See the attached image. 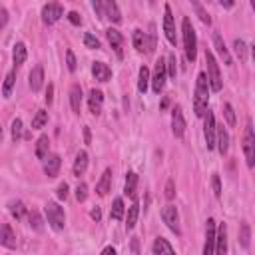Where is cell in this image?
<instances>
[{"instance_id": "cell-14", "label": "cell", "mask_w": 255, "mask_h": 255, "mask_svg": "<svg viewBox=\"0 0 255 255\" xmlns=\"http://www.w3.org/2000/svg\"><path fill=\"white\" fill-rule=\"evenodd\" d=\"M215 255H227V227H225V223L215 227Z\"/></svg>"}, {"instance_id": "cell-30", "label": "cell", "mask_w": 255, "mask_h": 255, "mask_svg": "<svg viewBox=\"0 0 255 255\" xmlns=\"http://www.w3.org/2000/svg\"><path fill=\"white\" fill-rule=\"evenodd\" d=\"M133 48L137 52H147V42H145V34L141 30H133Z\"/></svg>"}, {"instance_id": "cell-46", "label": "cell", "mask_w": 255, "mask_h": 255, "mask_svg": "<svg viewBox=\"0 0 255 255\" xmlns=\"http://www.w3.org/2000/svg\"><path fill=\"white\" fill-rule=\"evenodd\" d=\"M86 197H88V185L86 183H80L76 187V199L78 201H86Z\"/></svg>"}, {"instance_id": "cell-31", "label": "cell", "mask_w": 255, "mask_h": 255, "mask_svg": "<svg viewBox=\"0 0 255 255\" xmlns=\"http://www.w3.org/2000/svg\"><path fill=\"white\" fill-rule=\"evenodd\" d=\"M137 215H139V205H137V201H133L131 207L128 209V219H126V227H128V229H133V227H135Z\"/></svg>"}, {"instance_id": "cell-34", "label": "cell", "mask_w": 255, "mask_h": 255, "mask_svg": "<svg viewBox=\"0 0 255 255\" xmlns=\"http://www.w3.org/2000/svg\"><path fill=\"white\" fill-rule=\"evenodd\" d=\"M110 217L120 221L124 217V199L122 197H116L114 199V205H112V211H110Z\"/></svg>"}, {"instance_id": "cell-4", "label": "cell", "mask_w": 255, "mask_h": 255, "mask_svg": "<svg viewBox=\"0 0 255 255\" xmlns=\"http://www.w3.org/2000/svg\"><path fill=\"white\" fill-rule=\"evenodd\" d=\"M44 211H46V217H48L50 227L56 229V231H62L64 225H66V213H64V209L56 201H48L44 205Z\"/></svg>"}, {"instance_id": "cell-57", "label": "cell", "mask_w": 255, "mask_h": 255, "mask_svg": "<svg viewBox=\"0 0 255 255\" xmlns=\"http://www.w3.org/2000/svg\"><path fill=\"white\" fill-rule=\"evenodd\" d=\"M0 141H2V126H0Z\"/></svg>"}, {"instance_id": "cell-26", "label": "cell", "mask_w": 255, "mask_h": 255, "mask_svg": "<svg viewBox=\"0 0 255 255\" xmlns=\"http://www.w3.org/2000/svg\"><path fill=\"white\" fill-rule=\"evenodd\" d=\"M12 60H14V66H22V64L26 62V44H24V42H16V44H14Z\"/></svg>"}, {"instance_id": "cell-17", "label": "cell", "mask_w": 255, "mask_h": 255, "mask_svg": "<svg viewBox=\"0 0 255 255\" xmlns=\"http://www.w3.org/2000/svg\"><path fill=\"white\" fill-rule=\"evenodd\" d=\"M60 165H62V159L58 153H52V155H46L44 159V173L48 177H56L58 171H60Z\"/></svg>"}, {"instance_id": "cell-21", "label": "cell", "mask_w": 255, "mask_h": 255, "mask_svg": "<svg viewBox=\"0 0 255 255\" xmlns=\"http://www.w3.org/2000/svg\"><path fill=\"white\" fill-rule=\"evenodd\" d=\"M28 82H30L32 92H38V90L42 88V84H44V68H42V66L32 68V72H30V76H28Z\"/></svg>"}, {"instance_id": "cell-44", "label": "cell", "mask_w": 255, "mask_h": 255, "mask_svg": "<svg viewBox=\"0 0 255 255\" xmlns=\"http://www.w3.org/2000/svg\"><path fill=\"white\" fill-rule=\"evenodd\" d=\"M223 114H225V120H227V124L233 128V126H235V112H233L231 104H225V106H223Z\"/></svg>"}, {"instance_id": "cell-8", "label": "cell", "mask_w": 255, "mask_h": 255, "mask_svg": "<svg viewBox=\"0 0 255 255\" xmlns=\"http://www.w3.org/2000/svg\"><path fill=\"white\" fill-rule=\"evenodd\" d=\"M62 16H64V8L58 2H50V4H46L42 8V22L48 24V26L54 24V22H58Z\"/></svg>"}, {"instance_id": "cell-41", "label": "cell", "mask_w": 255, "mask_h": 255, "mask_svg": "<svg viewBox=\"0 0 255 255\" xmlns=\"http://www.w3.org/2000/svg\"><path fill=\"white\" fill-rule=\"evenodd\" d=\"M30 227L32 229H36V231H42V227H44V221H42V217L38 215V211H30Z\"/></svg>"}, {"instance_id": "cell-27", "label": "cell", "mask_w": 255, "mask_h": 255, "mask_svg": "<svg viewBox=\"0 0 255 255\" xmlns=\"http://www.w3.org/2000/svg\"><path fill=\"white\" fill-rule=\"evenodd\" d=\"M70 104H72V110L76 114H80V108H82V88L78 84H74L72 90H70Z\"/></svg>"}, {"instance_id": "cell-24", "label": "cell", "mask_w": 255, "mask_h": 255, "mask_svg": "<svg viewBox=\"0 0 255 255\" xmlns=\"http://www.w3.org/2000/svg\"><path fill=\"white\" fill-rule=\"evenodd\" d=\"M153 255H175V251H173V247L167 243V239L157 237V239L153 241Z\"/></svg>"}, {"instance_id": "cell-43", "label": "cell", "mask_w": 255, "mask_h": 255, "mask_svg": "<svg viewBox=\"0 0 255 255\" xmlns=\"http://www.w3.org/2000/svg\"><path fill=\"white\" fill-rule=\"evenodd\" d=\"M84 44H86V48H92V50H98L100 48V40L94 36V34H84Z\"/></svg>"}, {"instance_id": "cell-15", "label": "cell", "mask_w": 255, "mask_h": 255, "mask_svg": "<svg viewBox=\"0 0 255 255\" xmlns=\"http://www.w3.org/2000/svg\"><path fill=\"white\" fill-rule=\"evenodd\" d=\"M106 36H108V40H110V46L114 48V52H116V56L118 58H124V36L116 30V28H110V30H106Z\"/></svg>"}, {"instance_id": "cell-10", "label": "cell", "mask_w": 255, "mask_h": 255, "mask_svg": "<svg viewBox=\"0 0 255 255\" xmlns=\"http://www.w3.org/2000/svg\"><path fill=\"white\" fill-rule=\"evenodd\" d=\"M215 116L213 112L207 110L205 114V126H203V133H205V143H207V149H213L215 147Z\"/></svg>"}, {"instance_id": "cell-6", "label": "cell", "mask_w": 255, "mask_h": 255, "mask_svg": "<svg viewBox=\"0 0 255 255\" xmlns=\"http://www.w3.org/2000/svg\"><path fill=\"white\" fill-rule=\"evenodd\" d=\"M94 10L100 14V16H106L110 18L114 24H120L122 22V14H120V8L116 2H94Z\"/></svg>"}, {"instance_id": "cell-56", "label": "cell", "mask_w": 255, "mask_h": 255, "mask_svg": "<svg viewBox=\"0 0 255 255\" xmlns=\"http://www.w3.org/2000/svg\"><path fill=\"white\" fill-rule=\"evenodd\" d=\"M221 6H225V8H231V6H233V2H221Z\"/></svg>"}, {"instance_id": "cell-7", "label": "cell", "mask_w": 255, "mask_h": 255, "mask_svg": "<svg viewBox=\"0 0 255 255\" xmlns=\"http://www.w3.org/2000/svg\"><path fill=\"white\" fill-rule=\"evenodd\" d=\"M165 76H167V72H165V60H157L155 62V66H153V76H151V90L155 92V94H159L161 90H163V86H165Z\"/></svg>"}, {"instance_id": "cell-47", "label": "cell", "mask_w": 255, "mask_h": 255, "mask_svg": "<svg viewBox=\"0 0 255 255\" xmlns=\"http://www.w3.org/2000/svg\"><path fill=\"white\" fill-rule=\"evenodd\" d=\"M211 185H213V193H215V197H221V183H219V175H217V173H213V177H211Z\"/></svg>"}, {"instance_id": "cell-50", "label": "cell", "mask_w": 255, "mask_h": 255, "mask_svg": "<svg viewBox=\"0 0 255 255\" xmlns=\"http://www.w3.org/2000/svg\"><path fill=\"white\" fill-rule=\"evenodd\" d=\"M68 20H70L72 24H76V26L82 24V16H80L78 12H70V14H68Z\"/></svg>"}, {"instance_id": "cell-38", "label": "cell", "mask_w": 255, "mask_h": 255, "mask_svg": "<svg viewBox=\"0 0 255 255\" xmlns=\"http://www.w3.org/2000/svg\"><path fill=\"white\" fill-rule=\"evenodd\" d=\"M249 239H251V229H249V223H241V231H239V241H241V247H249Z\"/></svg>"}, {"instance_id": "cell-20", "label": "cell", "mask_w": 255, "mask_h": 255, "mask_svg": "<svg viewBox=\"0 0 255 255\" xmlns=\"http://www.w3.org/2000/svg\"><path fill=\"white\" fill-rule=\"evenodd\" d=\"M92 76L98 80V82H108L112 78V70L104 64V62H94L92 64Z\"/></svg>"}, {"instance_id": "cell-29", "label": "cell", "mask_w": 255, "mask_h": 255, "mask_svg": "<svg viewBox=\"0 0 255 255\" xmlns=\"http://www.w3.org/2000/svg\"><path fill=\"white\" fill-rule=\"evenodd\" d=\"M135 187H137V173H133V171H129L128 173V177H126V195H129V197H133L135 199Z\"/></svg>"}, {"instance_id": "cell-48", "label": "cell", "mask_w": 255, "mask_h": 255, "mask_svg": "<svg viewBox=\"0 0 255 255\" xmlns=\"http://www.w3.org/2000/svg\"><path fill=\"white\" fill-rule=\"evenodd\" d=\"M173 195H175V187H173V179H169L165 183V197L167 199H173Z\"/></svg>"}, {"instance_id": "cell-54", "label": "cell", "mask_w": 255, "mask_h": 255, "mask_svg": "<svg viewBox=\"0 0 255 255\" xmlns=\"http://www.w3.org/2000/svg\"><path fill=\"white\" fill-rule=\"evenodd\" d=\"M100 255H116V249H114V247H106Z\"/></svg>"}, {"instance_id": "cell-42", "label": "cell", "mask_w": 255, "mask_h": 255, "mask_svg": "<svg viewBox=\"0 0 255 255\" xmlns=\"http://www.w3.org/2000/svg\"><path fill=\"white\" fill-rule=\"evenodd\" d=\"M20 137H22V120L16 118V120H12V139L18 141Z\"/></svg>"}, {"instance_id": "cell-11", "label": "cell", "mask_w": 255, "mask_h": 255, "mask_svg": "<svg viewBox=\"0 0 255 255\" xmlns=\"http://www.w3.org/2000/svg\"><path fill=\"white\" fill-rule=\"evenodd\" d=\"M161 219H163V223H165L173 233H179V215H177L175 205H165V207L161 209Z\"/></svg>"}, {"instance_id": "cell-55", "label": "cell", "mask_w": 255, "mask_h": 255, "mask_svg": "<svg viewBox=\"0 0 255 255\" xmlns=\"http://www.w3.org/2000/svg\"><path fill=\"white\" fill-rule=\"evenodd\" d=\"M84 141H86V143H90V128H88V126L84 128Z\"/></svg>"}, {"instance_id": "cell-37", "label": "cell", "mask_w": 255, "mask_h": 255, "mask_svg": "<svg viewBox=\"0 0 255 255\" xmlns=\"http://www.w3.org/2000/svg\"><path fill=\"white\" fill-rule=\"evenodd\" d=\"M233 48H235V54H237L239 62H245L247 60V46H245V42L239 40V38H235L233 40Z\"/></svg>"}, {"instance_id": "cell-32", "label": "cell", "mask_w": 255, "mask_h": 255, "mask_svg": "<svg viewBox=\"0 0 255 255\" xmlns=\"http://www.w3.org/2000/svg\"><path fill=\"white\" fill-rule=\"evenodd\" d=\"M14 82H16V70H12V72L6 74V80H4V86H2V96L4 98H10L12 88H14Z\"/></svg>"}, {"instance_id": "cell-19", "label": "cell", "mask_w": 255, "mask_h": 255, "mask_svg": "<svg viewBox=\"0 0 255 255\" xmlns=\"http://www.w3.org/2000/svg\"><path fill=\"white\" fill-rule=\"evenodd\" d=\"M0 243L8 249H14L16 247V233L12 231V227L8 223H2L0 225Z\"/></svg>"}, {"instance_id": "cell-51", "label": "cell", "mask_w": 255, "mask_h": 255, "mask_svg": "<svg viewBox=\"0 0 255 255\" xmlns=\"http://www.w3.org/2000/svg\"><path fill=\"white\" fill-rule=\"evenodd\" d=\"M52 100H54V86H52V84H48V90H46V104L50 106V104H52Z\"/></svg>"}, {"instance_id": "cell-9", "label": "cell", "mask_w": 255, "mask_h": 255, "mask_svg": "<svg viewBox=\"0 0 255 255\" xmlns=\"http://www.w3.org/2000/svg\"><path fill=\"white\" fill-rule=\"evenodd\" d=\"M163 32H165V38L171 46H175L177 42V36H175V22H173V14H171V8L169 4L163 6Z\"/></svg>"}, {"instance_id": "cell-12", "label": "cell", "mask_w": 255, "mask_h": 255, "mask_svg": "<svg viewBox=\"0 0 255 255\" xmlns=\"http://www.w3.org/2000/svg\"><path fill=\"white\" fill-rule=\"evenodd\" d=\"M171 131H173L175 137H181L183 131H185V118H183L181 106H175L171 110Z\"/></svg>"}, {"instance_id": "cell-36", "label": "cell", "mask_w": 255, "mask_h": 255, "mask_svg": "<svg viewBox=\"0 0 255 255\" xmlns=\"http://www.w3.org/2000/svg\"><path fill=\"white\" fill-rule=\"evenodd\" d=\"M8 209H10L12 217H16V219H22L26 215V207H24L22 201H10L8 203Z\"/></svg>"}, {"instance_id": "cell-53", "label": "cell", "mask_w": 255, "mask_h": 255, "mask_svg": "<svg viewBox=\"0 0 255 255\" xmlns=\"http://www.w3.org/2000/svg\"><path fill=\"white\" fill-rule=\"evenodd\" d=\"M90 215H92V219L100 221V217H102V211H100V207H94V209L90 211Z\"/></svg>"}, {"instance_id": "cell-18", "label": "cell", "mask_w": 255, "mask_h": 255, "mask_svg": "<svg viewBox=\"0 0 255 255\" xmlns=\"http://www.w3.org/2000/svg\"><path fill=\"white\" fill-rule=\"evenodd\" d=\"M88 106H90V112L94 116H100L102 114V106H104V94L100 90H92L90 96H88Z\"/></svg>"}, {"instance_id": "cell-3", "label": "cell", "mask_w": 255, "mask_h": 255, "mask_svg": "<svg viewBox=\"0 0 255 255\" xmlns=\"http://www.w3.org/2000/svg\"><path fill=\"white\" fill-rule=\"evenodd\" d=\"M205 64H207V84L213 92H219L223 88V82H221V74H219V64L213 56L211 50H205Z\"/></svg>"}, {"instance_id": "cell-22", "label": "cell", "mask_w": 255, "mask_h": 255, "mask_svg": "<svg viewBox=\"0 0 255 255\" xmlns=\"http://www.w3.org/2000/svg\"><path fill=\"white\" fill-rule=\"evenodd\" d=\"M215 145H217L221 155L227 153V149H229V133L223 128H215Z\"/></svg>"}, {"instance_id": "cell-5", "label": "cell", "mask_w": 255, "mask_h": 255, "mask_svg": "<svg viewBox=\"0 0 255 255\" xmlns=\"http://www.w3.org/2000/svg\"><path fill=\"white\" fill-rule=\"evenodd\" d=\"M243 153H245L247 165L253 167V165H255V135H253V126H251V122L245 126V133H243Z\"/></svg>"}, {"instance_id": "cell-23", "label": "cell", "mask_w": 255, "mask_h": 255, "mask_svg": "<svg viewBox=\"0 0 255 255\" xmlns=\"http://www.w3.org/2000/svg\"><path fill=\"white\" fill-rule=\"evenodd\" d=\"M112 189V169L108 167L104 173H102V177H100V181H98V185H96V191H98V195H108V191Z\"/></svg>"}, {"instance_id": "cell-39", "label": "cell", "mask_w": 255, "mask_h": 255, "mask_svg": "<svg viewBox=\"0 0 255 255\" xmlns=\"http://www.w3.org/2000/svg\"><path fill=\"white\" fill-rule=\"evenodd\" d=\"M191 6H193V10L197 12V16H199V20H201L203 24H211V18H209V14L203 10V6H201L199 2H191Z\"/></svg>"}, {"instance_id": "cell-28", "label": "cell", "mask_w": 255, "mask_h": 255, "mask_svg": "<svg viewBox=\"0 0 255 255\" xmlns=\"http://www.w3.org/2000/svg\"><path fill=\"white\" fill-rule=\"evenodd\" d=\"M48 149H50V139H48V135H40L38 141H36V157H38V159H46Z\"/></svg>"}, {"instance_id": "cell-33", "label": "cell", "mask_w": 255, "mask_h": 255, "mask_svg": "<svg viewBox=\"0 0 255 255\" xmlns=\"http://www.w3.org/2000/svg\"><path fill=\"white\" fill-rule=\"evenodd\" d=\"M147 84H149V70H147L145 66H141V68H139V80H137V90H139L141 94H145V92H147Z\"/></svg>"}, {"instance_id": "cell-2", "label": "cell", "mask_w": 255, "mask_h": 255, "mask_svg": "<svg viewBox=\"0 0 255 255\" xmlns=\"http://www.w3.org/2000/svg\"><path fill=\"white\" fill-rule=\"evenodd\" d=\"M181 32H183V50L189 62H195L197 58V38H195V30L191 26V20L185 16L181 22Z\"/></svg>"}, {"instance_id": "cell-52", "label": "cell", "mask_w": 255, "mask_h": 255, "mask_svg": "<svg viewBox=\"0 0 255 255\" xmlns=\"http://www.w3.org/2000/svg\"><path fill=\"white\" fill-rule=\"evenodd\" d=\"M6 22H8V12L6 8H0V30L6 26Z\"/></svg>"}, {"instance_id": "cell-1", "label": "cell", "mask_w": 255, "mask_h": 255, "mask_svg": "<svg viewBox=\"0 0 255 255\" xmlns=\"http://www.w3.org/2000/svg\"><path fill=\"white\" fill-rule=\"evenodd\" d=\"M207 102H209V84H207V76L201 72L195 80V92H193V112L197 118L205 116Z\"/></svg>"}, {"instance_id": "cell-35", "label": "cell", "mask_w": 255, "mask_h": 255, "mask_svg": "<svg viewBox=\"0 0 255 255\" xmlns=\"http://www.w3.org/2000/svg\"><path fill=\"white\" fill-rule=\"evenodd\" d=\"M46 122H48V112H46V110H38L36 116L32 118V129H40V128H44Z\"/></svg>"}, {"instance_id": "cell-16", "label": "cell", "mask_w": 255, "mask_h": 255, "mask_svg": "<svg viewBox=\"0 0 255 255\" xmlns=\"http://www.w3.org/2000/svg\"><path fill=\"white\" fill-rule=\"evenodd\" d=\"M213 46H215L217 54L221 56L223 64H225V66H231V64H233V60H231L229 50H227V46H225V42H223V38H221V34H219V32H213Z\"/></svg>"}, {"instance_id": "cell-25", "label": "cell", "mask_w": 255, "mask_h": 255, "mask_svg": "<svg viewBox=\"0 0 255 255\" xmlns=\"http://www.w3.org/2000/svg\"><path fill=\"white\" fill-rule=\"evenodd\" d=\"M86 167H88V153L82 149V151H78V155H76V161H74L72 171H74V175L80 177V175L86 171Z\"/></svg>"}, {"instance_id": "cell-13", "label": "cell", "mask_w": 255, "mask_h": 255, "mask_svg": "<svg viewBox=\"0 0 255 255\" xmlns=\"http://www.w3.org/2000/svg\"><path fill=\"white\" fill-rule=\"evenodd\" d=\"M203 255H215V221L211 217L207 219V227H205Z\"/></svg>"}, {"instance_id": "cell-49", "label": "cell", "mask_w": 255, "mask_h": 255, "mask_svg": "<svg viewBox=\"0 0 255 255\" xmlns=\"http://www.w3.org/2000/svg\"><path fill=\"white\" fill-rule=\"evenodd\" d=\"M56 193H58V199H66L68 197V183H60Z\"/></svg>"}, {"instance_id": "cell-40", "label": "cell", "mask_w": 255, "mask_h": 255, "mask_svg": "<svg viewBox=\"0 0 255 255\" xmlns=\"http://www.w3.org/2000/svg\"><path fill=\"white\" fill-rule=\"evenodd\" d=\"M165 72H167L169 78H175V74H177V66H175V56L173 54H169L167 60H165Z\"/></svg>"}, {"instance_id": "cell-45", "label": "cell", "mask_w": 255, "mask_h": 255, "mask_svg": "<svg viewBox=\"0 0 255 255\" xmlns=\"http://www.w3.org/2000/svg\"><path fill=\"white\" fill-rule=\"evenodd\" d=\"M66 66H68V70H70V72H76L78 62H76V56H74V52H72V50H66Z\"/></svg>"}]
</instances>
